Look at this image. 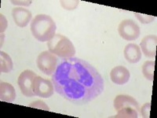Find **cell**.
<instances>
[{
    "label": "cell",
    "mask_w": 157,
    "mask_h": 118,
    "mask_svg": "<svg viewBox=\"0 0 157 118\" xmlns=\"http://www.w3.org/2000/svg\"><path fill=\"white\" fill-rule=\"evenodd\" d=\"M57 93L77 105L94 100L104 91V81L98 70L78 57L64 58L52 75Z\"/></svg>",
    "instance_id": "cell-1"
},
{
    "label": "cell",
    "mask_w": 157,
    "mask_h": 118,
    "mask_svg": "<svg viewBox=\"0 0 157 118\" xmlns=\"http://www.w3.org/2000/svg\"><path fill=\"white\" fill-rule=\"evenodd\" d=\"M57 26L51 17L39 14L31 23V31L35 38L40 42L50 41L55 36Z\"/></svg>",
    "instance_id": "cell-2"
},
{
    "label": "cell",
    "mask_w": 157,
    "mask_h": 118,
    "mask_svg": "<svg viewBox=\"0 0 157 118\" xmlns=\"http://www.w3.org/2000/svg\"><path fill=\"white\" fill-rule=\"evenodd\" d=\"M47 47L50 53L63 58L73 57L75 54L73 43L68 38L61 34H55V36L48 41Z\"/></svg>",
    "instance_id": "cell-3"
},
{
    "label": "cell",
    "mask_w": 157,
    "mask_h": 118,
    "mask_svg": "<svg viewBox=\"0 0 157 118\" xmlns=\"http://www.w3.org/2000/svg\"><path fill=\"white\" fill-rule=\"evenodd\" d=\"M37 66L46 75H53L57 67V58L50 51H43L37 57Z\"/></svg>",
    "instance_id": "cell-4"
},
{
    "label": "cell",
    "mask_w": 157,
    "mask_h": 118,
    "mask_svg": "<svg viewBox=\"0 0 157 118\" xmlns=\"http://www.w3.org/2000/svg\"><path fill=\"white\" fill-rule=\"evenodd\" d=\"M119 34L123 39L128 41L135 40L140 36V28L133 20L126 19L120 22L118 27Z\"/></svg>",
    "instance_id": "cell-5"
},
{
    "label": "cell",
    "mask_w": 157,
    "mask_h": 118,
    "mask_svg": "<svg viewBox=\"0 0 157 118\" xmlns=\"http://www.w3.org/2000/svg\"><path fill=\"white\" fill-rule=\"evenodd\" d=\"M32 91L35 96L44 98H50L54 94V84L49 80L36 76L33 81Z\"/></svg>",
    "instance_id": "cell-6"
},
{
    "label": "cell",
    "mask_w": 157,
    "mask_h": 118,
    "mask_svg": "<svg viewBox=\"0 0 157 118\" xmlns=\"http://www.w3.org/2000/svg\"><path fill=\"white\" fill-rule=\"evenodd\" d=\"M36 74L32 70H25L20 74L17 84L22 94L26 97L35 96L32 91V84Z\"/></svg>",
    "instance_id": "cell-7"
},
{
    "label": "cell",
    "mask_w": 157,
    "mask_h": 118,
    "mask_svg": "<svg viewBox=\"0 0 157 118\" xmlns=\"http://www.w3.org/2000/svg\"><path fill=\"white\" fill-rule=\"evenodd\" d=\"M157 37L155 35H148L143 38L140 43V48H141L143 54L146 57H155L156 54Z\"/></svg>",
    "instance_id": "cell-8"
},
{
    "label": "cell",
    "mask_w": 157,
    "mask_h": 118,
    "mask_svg": "<svg viewBox=\"0 0 157 118\" xmlns=\"http://www.w3.org/2000/svg\"><path fill=\"white\" fill-rule=\"evenodd\" d=\"M130 74L129 70L126 67L119 65L111 70L110 78L114 84L118 85H123L129 81Z\"/></svg>",
    "instance_id": "cell-9"
},
{
    "label": "cell",
    "mask_w": 157,
    "mask_h": 118,
    "mask_svg": "<svg viewBox=\"0 0 157 118\" xmlns=\"http://www.w3.org/2000/svg\"><path fill=\"white\" fill-rule=\"evenodd\" d=\"M13 18L18 27H26L32 19V13L27 9L22 7H17L13 9Z\"/></svg>",
    "instance_id": "cell-10"
},
{
    "label": "cell",
    "mask_w": 157,
    "mask_h": 118,
    "mask_svg": "<svg viewBox=\"0 0 157 118\" xmlns=\"http://www.w3.org/2000/svg\"><path fill=\"white\" fill-rule=\"evenodd\" d=\"M114 108L116 111H119L124 108H134L140 111L139 105L133 97L126 95H120L114 99Z\"/></svg>",
    "instance_id": "cell-11"
},
{
    "label": "cell",
    "mask_w": 157,
    "mask_h": 118,
    "mask_svg": "<svg viewBox=\"0 0 157 118\" xmlns=\"http://www.w3.org/2000/svg\"><path fill=\"white\" fill-rule=\"evenodd\" d=\"M124 57L128 62L137 63L141 58V50L135 43H129L124 49Z\"/></svg>",
    "instance_id": "cell-12"
},
{
    "label": "cell",
    "mask_w": 157,
    "mask_h": 118,
    "mask_svg": "<svg viewBox=\"0 0 157 118\" xmlns=\"http://www.w3.org/2000/svg\"><path fill=\"white\" fill-rule=\"evenodd\" d=\"M16 98V91L10 84L1 82L0 84V99L6 102H13Z\"/></svg>",
    "instance_id": "cell-13"
},
{
    "label": "cell",
    "mask_w": 157,
    "mask_h": 118,
    "mask_svg": "<svg viewBox=\"0 0 157 118\" xmlns=\"http://www.w3.org/2000/svg\"><path fill=\"white\" fill-rule=\"evenodd\" d=\"M13 68L12 59L6 53L0 52V72L2 73H9Z\"/></svg>",
    "instance_id": "cell-14"
},
{
    "label": "cell",
    "mask_w": 157,
    "mask_h": 118,
    "mask_svg": "<svg viewBox=\"0 0 157 118\" xmlns=\"http://www.w3.org/2000/svg\"><path fill=\"white\" fill-rule=\"evenodd\" d=\"M155 71V61H147L142 66V73L148 81H152Z\"/></svg>",
    "instance_id": "cell-15"
},
{
    "label": "cell",
    "mask_w": 157,
    "mask_h": 118,
    "mask_svg": "<svg viewBox=\"0 0 157 118\" xmlns=\"http://www.w3.org/2000/svg\"><path fill=\"white\" fill-rule=\"evenodd\" d=\"M117 112L118 113L115 116L116 117L137 118L138 117V115H139V110L134 109V108H124Z\"/></svg>",
    "instance_id": "cell-16"
},
{
    "label": "cell",
    "mask_w": 157,
    "mask_h": 118,
    "mask_svg": "<svg viewBox=\"0 0 157 118\" xmlns=\"http://www.w3.org/2000/svg\"><path fill=\"white\" fill-rule=\"evenodd\" d=\"M61 5L64 10H74L78 5V1H71V0H67V1H61Z\"/></svg>",
    "instance_id": "cell-17"
},
{
    "label": "cell",
    "mask_w": 157,
    "mask_h": 118,
    "mask_svg": "<svg viewBox=\"0 0 157 118\" xmlns=\"http://www.w3.org/2000/svg\"><path fill=\"white\" fill-rule=\"evenodd\" d=\"M134 15L137 17V18L140 21V22L142 24H148L151 23L154 21L155 18L150 15H145L142 14H139V13H134Z\"/></svg>",
    "instance_id": "cell-18"
},
{
    "label": "cell",
    "mask_w": 157,
    "mask_h": 118,
    "mask_svg": "<svg viewBox=\"0 0 157 118\" xmlns=\"http://www.w3.org/2000/svg\"><path fill=\"white\" fill-rule=\"evenodd\" d=\"M29 106L32 108L44 109V110H47V111L50 110V109H49V107L47 106V105H46L45 102H43V101H36V102H32V103H31L30 105H29Z\"/></svg>",
    "instance_id": "cell-19"
},
{
    "label": "cell",
    "mask_w": 157,
    "mask_h": 118,
    "mask_svg": "<svg viewBox=\"0 0 157 118\" xmlns=\"http://www.w3.org/2000/svg\"><path fill=\"white\" fill-rule=\"evenodd\" d=\"M150 107H151V103L150 102H147L141 107V113L143 117H149Z\"/></svg>",
    "instance_id": "cell-20"
},
{
    "label": "cell",
    "mask_w": 157,
    "mask_h": 118,
    "mask_svg": "<svg viewBox=\"0 0 157 118\" xmlns=\"http://www.w3.org/2000/svg\"><path fill=\"white\" fill-rule=\"evenodd\" d=\"M6 27H7V22H6L5 17L1 14V33H2L6 30Z\"/></svg>",
    "instance_id": "cell-21"
}]
</instances>
